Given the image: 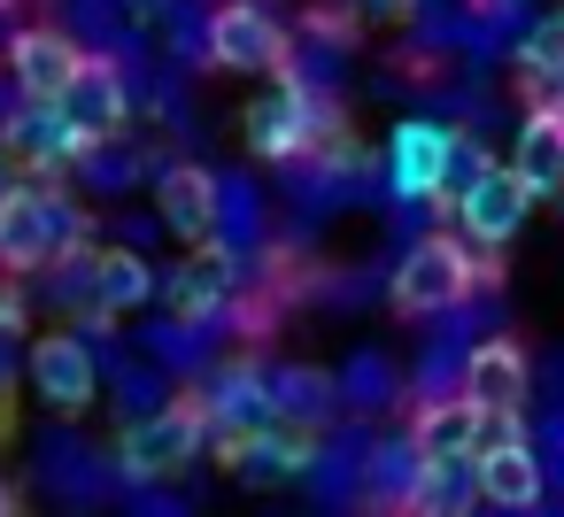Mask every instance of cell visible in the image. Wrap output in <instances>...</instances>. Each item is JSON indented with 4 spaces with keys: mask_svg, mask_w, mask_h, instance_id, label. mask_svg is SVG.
I'll list each match as a JSON object with an SVG mask.
<instances>
[{
    "mask_svg": "<svg viewBox=\"0 0 564 517\" xmlns=\"http://www.w3.org/2000/svg\"><path fill=\"white\" fill-rule=\"evenodd\" d=\"M78 248H86V209L63 186L17 178L9 194H0V271H9V278L47 271V263H63Z\"/></svg>",
    "mask_w": 564,
    "mask_h": 517,
    "instance_id": "obj_1",
    "label": "cell"
},
{
    "mask_svg": "<svg viewBox=\"0 0 564 517\" xmlns=\"http://www.w3.org/2000/svg\"><path fill=\"white\" fill-rule=\"evenodd\" d=\"M479 286H487V255H471V248L448 240V232H425V240L394 263L387 301H394V317H441V309L471 301Z\"/></svg>",
    "mask_w": 564,
    "mask_h": 517,
    "instance_id": "obj_2",
    "label": "cell"
},
{
    "mask_svg": "<svg viewBox=\"0 0 564 517\" xmlns=\"http://www.w3.org/2000/svg\"><path fill=\"white\" fill-rule=\"evenodd\" d=\"M209 63L232 78H286L294 24H279V9H263V0H217L209 9Z\"/></svg>",
    "mask_w": 564,
    "mask_h": 517,
    "instance_id": "obj_3",
    "label": "cell"
},
{
    "mask_svg": "<svg viewBox=\"0 0 564 517\" xmlns=\"http://www.w3.org/2000/svg\"><path fill=\"white\" fill-rule=\"evenodd\" d=\"M0 163H9V178L55 186L63 170L86 163V140L70 132V117L55 101H17V109H0Z\"/></svg>",
    "mask_w": 564,
    "mask_h": 517,
    "instance_id": "obj_4",
    "label": "cell"
},
{
    "mask_svg": "<svg viewBox=\"0 0 564 517\" xmlns=\"http://www.w3.org/2000/svg\"><path fill=\"white\" fill-rule=\"evenodd\" d=\"M202 440H209V409L186 394V402H163V409L132 417L124 440H117V463L132 479H171V471H186L202 455Z\"/></svg>",
    "mask_w": 564,
    "mask_h": 517,
    "instance_id": "obj_5",
    "label": "cell"
},
{
    "mask_svg": "<svg viewBox=\"0 0 564 517\" xmlns=\"http://www.w3.org/2000/svg\"><path fill=\"white\" fill-rule=\"evenodd\" d=\"M55 109L70 117V132H78L86 147H109V140L132 124V78H124V63L86 47V63H78V78H70V94H63Z\"/></svg>",
    "mask_w": 564,
    "mask_h": 517,
    "instance_id": "obj_6",
    "label": "cell"
},
{
    "mask_svg": "<svg viewBox=\"0 0 564 517\" xmlns=\"http://www.w3.org/2000/svg\"><path fill=\"white\" fill-rule=\"evenodd\" d=\"M155 217H163L178 240L217 248V224H225V178H217L209 163H194V155L163 163V170H155Z\"/></svg>",
    "mask_w": 564,
    "mask_h": 517,
    "instance_id": "obj_7",
    "label": "cell"
},
{
    "mask_svg": "<svg viewBox=\"0 0 564 517\" xmlns=\"http://www.w3.org/2000/svg\"><path fill=\"white\" fill-rule=\"evenodd\" d=\"M456 217H464V240L471 248H510L525 232V217H533V194L518 186L510 163H479L464 178V194H456Z\"/></svg>",
    "mask_w": 564,
    "mask_h": 517,
    "instance_id": "obj_8",
    "label": "cell"
},
{
    "mask_svg": "<svg viewBox=\"0 0 564 517\" xmlns=\"http://www.w3.org/2000/svg\"><path fill=\"white\" fill-rule=\"evenodd\" d=\"M78 63H86V47H78V32H63V24H24V32H9V86H17V101H63L70 78H78Z\"/></svg>",
    "mask_w": 564,
    "mask_h": 517,
    "instance_id": "obj_9",
    "label": "cell"
},
{
    "mask_svg": "<svg viewBox=\"0 0 564 517\" xmlns=\"http://www.w3.org/2000/svg\"><path fill=\"white\" fill-rule=\"evenodd\" d=\"M456 155H464V140H456L448 124L410 117V124H394V140H387V178H394L402 201H433V194L448 186Z\"/></svg>",
    "mask_w": 564,
    "mask_h": 517,
    "instance_id": "obj_10",
    "label": "cell"
},
{
    "mask_svg": "<svg viewBox=\"0 0 564 517\" xmlns=\"http://www.w3.org/2000/svg\"><path fill=\"white\" fill-rule=\"evenodd\" d=\"M471 471H479V502H495V509H533L541 502V463H533L518 417H487V440H479Z\"/></svg>",
    "mask_w": 564,
    "mask_h": 517,
    "instance_id": "obj_11",
    "label": "cell"
},
{
    "mask_svg": "<svg viewBox=\"0 0 564 517\" xmlns=\"http://www.w3.org/2000/svg\"><path fill=\"white\" fill-rule=\"evenodd\" d=\"M32 394H40L47 409H63V417L94 409V394H101L94 348H86L78 332H40V340H32Z\"/></svg>",
    "mask_w": 564,
    "mask_h": 517,
    "instance_id": "obj_12",
    "label": "cell"
},
{
    "mask_svg": "<svg viewBox=\"0 0 564 517\" xmlns=\"http://www.w3.org/2000/svg\"><path fill=\"white\" fill-rule=\"evenodd\" d=\"M525 386H533V363H525V348L518 340H479L471 355H464V402L479 409V417H518L525 409Z\"/></svg>",
    "mask_w": 564,
    "mask_h": 517,
    "instance_id": "obj_13",
    "label": "cell"
},
{
    "mask_svg": "<svg viewBox=\"0 0 564 517\" xmlns=\"http://www.w3.org/2000/svg\"><path fill=\"white\" fill-rule=\"evenodd\" d=\"M510 170H518V186L533 194V209H541V201H564V109L533 101V109L518 117Z\"/></svg>",
    "mask_w": 564,
    "mask_h": 517,
    "instance_id": "obj_14",
    "label": "cell"
},
{
    "mask_svg": "<svg viewBox=\"0 0 564 517\" xmlns=\"http://www.w3.org/2000/svg\"><path fill=\"white\" fill-rule=\"evenodd\" d=\"M479 440H487V417H479L464 394H456V402H425V409L410 417V455H417V463H471Z\"/></svg>",
    "mask_w": 564,
    "mask_h": 517,
    "instance_id": "obj_15",
    "label": "cell"
},
{
    "mask_svg": "<svg viewBox=\"0 0 564 517\" xmlns=\"http://www.w3.org/2000/svg\"><path fill=\"white\" fill-rule=\"evenodd\" d=\"M163 301H171V317L178 324H209L225 301H232V263L217 255V248H202V255H186L178 271H163V286H155Z\"/></svg>",
    "mask_w": 564,
    "mask_h": 517,
    "instance_id": "obj_16",
    "label": "cell"
},
{
    "mask_svg": "<svg viewBox=\"0 0 564 517\" xmlns=\"http://www.w3.org/2000/svg\"><path fill=\"white\" fill-rule=\"evenodd\" d=\"M155 286H163V271L140 255V248H101L94 255V317L109 324V317H132L140 301H155Z\"/></svg>",
    "mask_w": 564,
    "mask_h": 517,
    "instance_id": "obj_17",
    "label": "cell"
},
{
    "mask_svg": "<svg viewBox=\"0 0 564 517\" xmlns=\"http://www.w3.org/2000/svg\"><path fill=\"white\" fill-rule=\"evenodd\" d=\"M471 502H479V471H471V463H425L402 509H410V517H464Z\"/></svg>",
    "mask_w": 564,
    "mask_h": 517,
    "instance_id": "obj_18",
    "label": "cell"
},
{
    "mask_svg": "<svg viewBox=\"0 0 564 517\" xmlns=\"http://www.w3.org/2000/svg\"><path fill=\"white\" fill-rule=\"evenodd\" d=\"M232 463H240V479H294L302 463H310V440L302 432H248V440H232Z\"/></svg>",
    "mask_w": 564,
    "mask_h": 517,
    "instance_id": "obj_19",
    "label": "cell"
},
{
    "mask_svg": "<svg viewBox=\"0 0 564 517\" xmlns=\"http://www.w3.org/2000/svg\"><path fill=\"white\" fill-rule=\"evenodd\" d=\"M518 78L541 86V101H549V86L564 78V16H541V24L518 40Z\"/></svg>",
    "mask_w": 564,
    "mask_h": 517,
    "instance_id": "obj_20",
    "label": "cell"
},
{
    "mask_svg": "<svg viewBox=\"0 0 564 517\" xmlns=\"http://www.w3.org/2000/svg\"><path fill=\"white\" fill-rule=\"evenodd\" d=\"M356 16H379V24H402V16H417V0H348Z\"/></svg>",
    "mask_w": 564,
    "mask_h": 517,
    "instance_id": "obj_21",
    "label": "cell"
},
{
    "mask_svg": "<svg viewBox=\"0 0 564 517\" xmlns=\"http://www.w3.org/2000/svg\"><path fill=\"white\" fill-rule=\"evenodd\" d=\"M0 340H24V294H0Z\"/></svg>",
    "mask_w": 564,
    "mask_h": 517,
    "instance_id": "obj_22",
    "label": "cell"
},
{
    "mask_svg": "<svg viewBox=\"0 0 564 517\" xmlns=\"http://www.w3.org/2000/svg\"><path fill=\"white\" fill-rule=\"evenodd\" d=\"M0 517H24V502H17V486L0 479Z\"/></svg>",
    "mask_w": 564,
    "mask_h": 517,
    "instance_id": "obj_23",
    "label": "cell"
},
{
    "mask_svg": "<svg viewBox=\"0 0 564 517\" xmlns=\"http://www.w3.org/2000/svg\"><path fill=\"white\" fill-rule=\"evenodd\" d=\"M0 394H9V340H0Z\"/></svg>",
    "mask_w": 564,
    "mask_h": 517,
    "instance_id": "obj_24",
    "label": "cell"
},
{
    "mask_svg": "<svg viewBox=\"0 0 564 517\" xmlns=\"http://www.w3.org/2000/svg\"><path fill=\"white\" fill-rule=\"evenodd\" d=\"M9 9H17V0H0V16H9Z\"/></svg>",
    "mask_w": 564,
    "mask_h": 517,
    "instance_id": "obj_25",
    "label": "cell"
},
{
    "mask_svg": "<svg viewBox=\"0 0 564 517\" xmlns=\"http://www.w3.org/2000/svg\"><path fill=\"white\" fill-rule=\"evenodd\" d=\"M263 9H279V0H263Z\"/></svg>",
    "mask_w": 564,
    "mask_h": 517,
    "instance_id": "obj_26",
    "label": "cell"
},
{
    "mask_svg": "<svg viewBox=\"0 0 564 517\" xmlns=\"http://www.w3.org/2000/svg\"><path fill=\"white\" fill-rule=\"evenodd\" d=\"M556 16H564V9H556Z\"/></svg>",
    "mask_w": 564,
    "mask_h": 517,
    "instance_id": "obj_27",
    "label": "cell"
}]
</instances>
